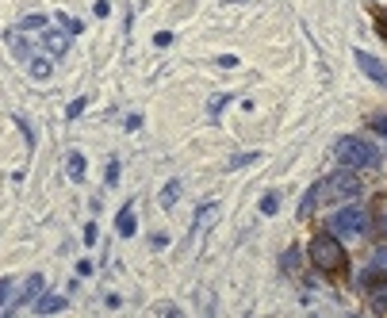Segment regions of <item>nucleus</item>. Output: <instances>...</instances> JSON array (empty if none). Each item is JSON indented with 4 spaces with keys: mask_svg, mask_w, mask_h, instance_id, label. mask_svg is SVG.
I'll use <instances>...</instances> for the list:
<instances>
[{
    "mask_svg": "<svg viewBox=\"0 0 387 318\" xmlns=\"http://www.w3.org/2000/svg\"><path fill=\"white\" fill-rule=\"evenodd\" d=\"M334 158H338V165H349V169H372L376 161H380V150L372 146V142H364L361 135H341L338 146H334Z\"/></svg>",
    "mask_w": 387,
    "mask_h": 318,
    "instance_id": "1",
    "label": "nucleus"
},
{
    "mask_svg": "<svg viewBox=\"0 0 387 318\" xmlns=\"http://www.w3.org/2000/svg\"><path fill=\"white\" fill-rule=\"evenodd\" d=\"M311 261H314V269H322V272H334V269H345V245L338 238H330V234H319V238L311 242Z\"/></svg>",
    "mask_w": 387,
    "mask_h": 318,
    "instance_id": "2",
    "label": "nucleus"
},
{
    "mask_svg": "<svg viewBox=\"0 0 387 318\" xmlns=\"http://www.w3.org/2000/svg\"><path fill=\"white\" fill-rule=\"evenodd\" d=\"M368 227H372V219L364 207H341L330 215V230L338 234V238H364Z\"/></svg>",
    "mask_w": 387,
    "mask_h": 318,
    "instance_id": "3",
    "label": "nucleus"
},
{
    "mask_svg": "<svg viewBox=\"0 0 387 318\" xmlns=\"http://www.w3.org/2000/svg\"><path fill=\"white\" fill-rule=\"evenodd\" d=\"M322 184V196H330V200H356L361 196V177H356V169H349V165H341V169H334L326 180H319Z\"/></svg>",
    "mask_w": 387,
    "mask_h": 318,
    "instance_id": "4",
    "label": "nucleus"
},
{
    "mask_svg": "<svg viewBox=\"0 0 387 318\" xmlns=\"http://www.w3.org/2000/svg\"><path fill=\"white\" fill-rule=\"evenodd\" d=\"M353 61H356V69H361L368 81H376V85H387V66L376 54H368V50H353Z\"/></svg>",
    "mask_w": 387,
    "mask_h": 318,
    "instance_id": "5",
    "label": "nucleus"
},
{
    "mask_svg": "<svg viewBox=\"0 0 387 318\" xmlns=\"http://www.w3.org/2000/svg\"><path fill=\"white\" fill-rule=\"evenodd\" d=\"M35 311H38V314H58V311H66V299H62V295H54V292H46V288H43V295L35 299Z\"/></svg>",
    "mask_w": 387,
    "mask_h": 318,
    "instance_id": "6",
    "label": "nucleus"
},
{
    "mask_svg": "<svg viewBox=\"0 0 387 318\" xmlns=\"http://www.w3.org/2000/svg\"><path fill=\"white\" fill-rule=\"evenodd\" d=\"M46 50H50V54H66V50H69V31H46Z\"/></svg>",
    "mask_w": 387,
    "mask_h": 318,
    "instance_id": "7",
    "label": "nucleus"
},
{
    "mask_svg": "<svg viewBox=\"0 0 387 318\" xmlns=\"http://www.w3.org/2000/svg\"><path fill=\"white\" fill-rule=\"evenodd\" d=\"M85 153H69V158H66V173H69V180H73V184H81V180H85Z\"/></svg>",
    "mask_w": 387,
    "mask_h": 318,
    "instance_id": "8",
    "label": "nucleus"
},
{
    "mask_svg": "<svg viewBox=\"0 0 387 318\" xmlns=\"http://www.w3.org/2000/svg\"><path fill=\"white\" fill-rule=\"evenodd\" d=\"M43 288H46V280H43L38 272H35V276H27L24 292H19V299H24V303H27V299H38V295H43Z\"/></svg>",
    "mask_w": 387,
    "mask_h": 318,
    "instance_id": "9",
    "label": "nucleus"
},
{
    "mask_svg": "<svg viewBox=\"0 0 387 318\" xmlns=\"http://www.w3.org/2000/svg\"><path fill=\"white\" fill-rule=\"evenodd\" d=\"M115 227H119V234H123V238H135V230H138L135 211H130V207H123V211H119V222H115Z\"/></svg>",
    "mask_w": 387,
    "mask_h": 318,
    "instance_id": "10",
    "label": "nucleus"
},
{
    "mask_svg": "<svg viewBox=\"0 0 387 318\" xmlns=\"http://www.w3.org/2000/svg\"><path fill=\"white\" fill-rule=\"evenodd\" d=\"M27 69H31L35 81H46L50 69H54V61H50V58H27Z\"/></svg>",
    "mask_w": 387,
    "mask_h": 318,
    "instance_id": "11",
    "label": "nucleus"
},
{
    "mask_svg": "<svg viewBox=\"0 0 387 318\" xmlns=\"http://www.w3.org/2000/svg\"><path fill=\"white\" fill-rule=\"evenodd\" d=\"M319 196H322V184H314V188L307 192V196H303V203L295 207V215H299V219H307V215L314 211V203H319Z\"/></svg>",
    "mask_w": 387,
    "mask_h": 318,
    "instance_id": "12",
    "label": "nucleus"
},
{
    "mask_svg": "<svg viewBox=\"0 0 387 318\" xmlns=\"http://www.w3.org/2000/svg\"><path fill=\"white\" fill-rule=\"evenodd\" d=\"M177 200H180V180L172 177V180L165 184V188H161V207L172 211V203H177Z\"/></svg>",
    "mask_w": 387,
    "mask_h": 318,
    "instance_id": "13",
    "label": "nucleus"
},
{
    "mask_svg": "<svg viewBox=\"0 0 387 318\" xmlns=\"http://www.w3.org/2000/svg\"><path fill=\"white\" fill-rule=\"evenodd\" d=\"M368 269H372V276H387V245H380V250L372 253V265H368Z\"/></svg>",
    "mask_w": 387,
    "mask_h": 318,
    "instance_id": "14",
    "label": "nucleus"
},
{
    "mask_svg": "<svg viewBox=\"0 0 387 318\" xmlns=\"http://www.w3.org/2000/svg\"><path fill=\"white\" fill-rule=\"evenodd\" d=\"M372 303H376V311H387V276L380 284H372Z\"/></svg>",
    "mask_w": 387,
    "mask_h": 318,
    "instance_id": "15",
    "label": "nucleus"
},
{
    "mask_svg": "<svg viewBox=\"0 0 387 318\" xmlns=\"http://www.w3.org/2000/svg\"><path fill=\"white\" fill-rule=\"evenodd\" d=\"M215 207H219V203H203V207H200V215H196V230L203 227V222H207V227L215 222V215H219Z\"/></svg>",
    "mask_w": 387,
    "mask_h": 318,
    "instance_id": "16",
    "label": "nucleus"
},
{
    "mask_svg": "<svg viewBox=\"0 0 387 318\" xmlns=\"http://www.w3.org/2000/svg\"><path fill=\"white\" fill-rule=\"evenodd\" d=\"M299 245H291V250H284V257H280V269H288V272H295V265H299Z\"/></svg>",
    "mask_w": 387,
    "mask_h": 318,
    "instance_id": "17",
    "label": "nucleus"
},
{
    "mask_svg": "<svg viewBox=\"0 0 387 318\" xmlns=\"http://www.w3.org/2000/svg\"><path fill=\"white\" fill-rule=\"evenodd\" d=\"M277 207H280V196L277 192H264L261 196V215H277Z\"/></svg>",
    "mask_w": 387,
    "mask_h": 318,
    "instance_id": "18",
    "label": "nucleus"
},
{
    "mask_svg": "<svg viewBox=\"0 0 387 318\" xmlns=\"http://www.w3.org/2000/svg\"><path fill=\"white\" fill-rule=\"evenodd\" d=\"M19 27H24V31H43L46 16H24V19H19Z\"/></svg>",
    "mask_w": 387,
    "mask_h": 318,
    "instance_id": "19",
    "label": "nucleus"
},
{
    "mask_svg": "<svg viewBox=\"0 0 387 318\" xmlns=\"http://www.w3.org/2000/svg\"><path fill=\"white\" fill-rule=\"evenodd\" d=\"M85 108H88V96H77L73 104L66 108V119H81V111H85Z\"/></svg>",
    "mask_w": 387,
    "mask_h": 318,
    "instance_id": "20",
    "label": "nucleus"
},
{
    "mask_svg": "<svg viewBox=\"0 0 387 318\" xmlns=\"http://www.w3.org/2000/svg\"><path fill=\"white\" fill-rule=\"evenodd\" d=\"M249 161H257V153H234V158H230V169H242V165H249Z\"/></svg>",
    "mask_w": 387,
    "mask_h": 318,
    "instance_id": "21",
    "label": "nucleus"
},
{
    "mask_svg": "<svg viewBox=\"0 0 387 318\" xmlns=\"http://www.w3.org/2000/svg\"><path fill=\"white\" fill-rule=\"evenodd\" d=\"M372 130H376V135H383V138H387V111H380V116H372Z\"/></svg>",
    "mask_w": 387,
    "mask_h": 318,
    "instance_id": "22",
    "label": "nucleus"
},
{
    "mask_svg": "<svg viewBox=\"0 0 387 318\" xmlns=\"http://www.w3.org/2000/svg\"><path fill=\"white\" fill-rule=\"evenodd\" d=\"M8 295H12V280L4 276V280H0V311L8 307Z\"/></svg>",
    "mask_w": 387,
    "mask_h": 318,
    "instance_id": "23",
    "label": "nucleus"
},
{
    "mask_svg": "<svg viewBox=\"0 0 387 318\" xmlns=\"http://www.w3.org/2000/svg\"><path fill=\"white\" fill-rule=\"evenodd\" d=\"M104 180H108V184H119V161H115V158L108 161V173H104Z\"/></svg>",
    "mask_w": 387,
    "mask_h": 318,
    "instance_id": "24",
    "label": "nucleus"
},
{
    "mask_svg": "<svg viewBox=\"0 0 387 318\" xmlns=\"http://www.w3.org/2000/svg\"><path fill=\"white\" fill-rule=\"evenodd\" d=\"M62 24H66V31H69V35H77V31H85V24H81V19H69V16H62Z\"/></svg>",
    "mask_w": 387,
    "mask_h": 318,
    "instance_id": "25",
    "label": "nucleus"
},
{
    "mask_svg": "<svg viewBox=\"0 0 387 318\" xmlns=\"http://www.w3.org/2000/svg\"><path fill=\"white\" fill-rule=\"evenodd\" d=\"M219 66H222V69H234V66H238V58H234V54H222Z\"/></svg>",
    "mask_w": 387,
    "mask_h": 318,
    "instance_id": "26",
    "label": "nucleus"
},
{
    "mask_svg": "<svg viewBox=\"0 0 387 318\" xmlns=\"http://www.w3.org/2000/svg\"><path fill=\"white\" fill-rule=\"evenodd\" d=\"M96 242V222H88V227H85V245H93Z\"/></svg>",
    "mask_w": 387,
    "mask_h": 318,
    "instance_id": "27",
    "label": "nucleus"
},
{
    "mask_svg": "<svg viewBox=\"0 0 387 318\" xmlns=\"http://www.w3.org/2000/svg\"><path fill=\"white\" fill-rule=\"evenodd\" d=\"M154 43H158V46H172V35H169V31H161V35L154 39Z\"/></svg>",
    "mask_w": 387,
    "mask_h": 318,
    "instance_id": "28",
    "label": "nucleus"
},
{
    "mask_svg": "<svg viewBox=\"0 0 387 318\" xmlns=\"http://www.w3.org/2000/svg\"><path fill=\"white\" fill-rule=\"evenodd\" d=\"M169 245V234H154V250H165Z\"/></svg>",
    "mask_w": 387,
    "mask_h": 318,
    "instance_id": "29",
    "label": "nucleus"
},
{
    "mask_svg": "<svg viewBox=\"0 0 387 318\" xmlns=\"http://www.w3.org/2000/svg\"><path fill=\"white\" fill-rule=\"evenodd\" d=\"M230 4H238V0H230Z\"/></svg>",
    "mask_w": 387,
    "mask_h": 318,
    "instance_id": "30",
    "label": "nucleus"
}]
</instances>
